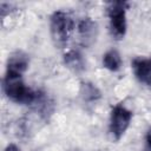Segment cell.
<instances>
[{
    "label": "cell",
    "mask_w": 151,
    "mask_h": 151,
    "mask_svg": "<svg viewBox=\"0 0 151 151\" xmlns=\"http://www.w3.org/2000/svg\"><path fill=\"white\" fill-rule=\"evenodd\" d=\"M5 151H21V150H20L15 144H13V143H12V144H8V145L6 146Z\"/></svg>",
    "instance_id": "obj_12"
},
{
    "label": "cell",
    "mask_w": 151,
    "mask_h": 151,
    "mask_svg": "<svg viewBox=\"0 0 151 151\" xmlns=\"http://www.w3.org/2000/svg\"><path fill=\"white\" fill-rule=\"evenodd\" d=\"M103 66L111 71V72H117L120 70L123 60H122V55L117 50H109L107 52H105L103 54Z\"/></svg>",
    "instance_id": "obj_9"
},
{
    "label": "cell",
    "mask_w": 151,
    "mask_h": 151,
    "mask_svg": "<svg viewBox=\"0 0 151 151\" xmlns=\"http://www.w3.org/2000/svg\"><path fill=\"white\" fill-rule=\"evenodd\" d=\"M28 57L22 53V52H15L11 54L7 59V65H6V71L13 72V73H19L24 74L26 70L28 68Z\"/></svg>",
    "instance_id": "obj_7"
},
{
    "label": "cell",
    "mask_w": 151,
    "mask_h": 151,
    "mask_svg": "<svg viewBox=\"0 0 151 151\" xmlns=\"http://www.w3.org/2000/svg\"><path fill=\"white\" fill-rule=\"evenodd\" d=\"M77 32L80 44L84 47L92 46L98 37V25L91 18H84L77 24Z\"/></svg>",
    "instance_id": "obj_5"
},
{
    "label": "cell",
    "mask_w": 151,
    "mask_h": 151,
    "mask_svg": "<svg viewBox=\"0 0 151 151\" xmlns=\"http://www.w3.org/2000/svg\"><path fill=\"white\" fill-rule=\"evenodd\" d=\"M64 65L74 73H80L85 70V60L83 54L78 50H68L65 52L64 57Z\"/></svg>",
    "instance_id": "obj_8"
},
{
    "label": "cell",
    "mask_w": 151,
    "mask_h": 151,
    "mask_svg": "<svg viewBox=\"0 0 151 151\" xmlns=\"http://www.w3.org/2000/svg\"><path fill=\"white\" fill-rule=\"evenodd\" d=\"M133 113L122 104H117L111 109L109 119V132L113 140L118 142L130 127Z\"/></svg>",
    "instance_id": "obj_4"
},
{
    "label": "cell",
    "mask_w": 151,
    "mask_h": 151,
    "mask_svg": "<svg viewBox=\"0 0 151 151\" xmlns=\"http://www.w3.org/2000/svg\"><path fill=\"white\" fill-rule=\"evenodd\" d=\"M132 71L140 84L151 87V57L133 59Z\"/></svg>",
    "instance_id": "obj_6"
},
{
    "label": "cell",
    "mask_w": 151,
    "mask_h": 151,
    "mask_svg": "<svg viewBox=\"0 0 151 151\" xmlns=\"http://www.w3.org/2000/svg\"><path fill=\"white\" fill-rule=\"evenodd\" d=\"M2 90L6 97L13 103L20 105H32L39 98V92L27 86L22 79V74L6 71L2 79Z\"/></svg>",
    "instance_id": "obj_1"
},
{
    "label": "cell",
    "mask_w": 151,
    "mask_h": 151,
    "mask_svg": "<svg viewBox=\"0 0 151 151\" xmlns=\"http://www.w3.org/2000/svg\"><path fill=\"white\" fill-rule=\"evenodd\" d=\"M126 9H127V4L125 1H112L106 7L110 34L116 40L124 39L126 34L127 31Z\"/></svg>",
    "instance_id": "obj_3"
},
{
    "label": "cell",
    "mask_w": 151,
    "mask_h": 151,
    "mask_svg": "<svg viewBox=\"0 0 151 151\" xmlns=\"http://www.w3.org/2000/svg\"><path fill=\"white\" fill-rule=\"evenodd\" d=\"M80 94L84 100L86 101H96L101 97L99 88L92 83H81L80 86Z\"/></svg>",
    "instance_id": "obj_10"
},
{
    "label": "cell",
    "mask_w": 151,
    "mask_h": 151,
    "mask_svg": "<svg viewBox=\"0 0 151 151\" xmlns=\"http://www.w3.org/2000/svg\"><path fill=\"white\" fill-rule=\"evenodd\" d=\"M145 142H146L147 147L151 150V129H149V130H147V132H146V136H145Z\"/></svg>",
    "instance_id": "obj_11"
},
{
    "label": "cell",
    "mask_w": 151,
    "mask_h": 151,
    "mask_svg": "<svg viewBox=\"0 0 151 151\" xmlns=\"http://www.w3.org/2000/svg\"><path fill=\"white\" fill-rule=\"evenodd\" d=\"M76 28L73 18L64 11H55L50 17V33L55 47L63 48L70 40L72 32Z\"/></svg>",
    "instance_id": "obj_2"
}]
</instances>
